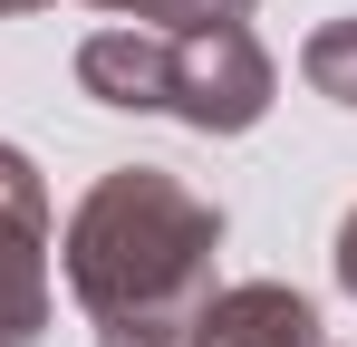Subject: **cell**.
Masks as SVG:
<instances>
[{"label":"cell","mask_w":357,"mask_h":347,"mask_svg":"<svg viewBox=\"0 0 357 347\" xmlns=\"http://www.w3.org/2000/svg\"><path fill=\"white\" fill-rule=\"evenodd\" d=\"M251 20V0H165V29H232Z\"/></svg>","instance_id":"obj_7"},{"label":"cell","mask_w":357,"mask_h":347,"mask_svg":"<svg viewBox=\"0 0 357 347\" xmlns=\"http://www.w3.org/2000/svg\"><path fill=\"white\" fill-rule=\"evenodd\" d=\"M87 10H116V20H145V29H165V0H87Z\"/></svg>","instance_id":"obj_9"},{"label":"cell","mask_w":357,"mask_h":347,"mask_svg":"<svg viewBox=\"0 0 357 347\" xmlns=\"http://www.w3.org/2000/svg\"><path fill=\"white\" fill-rule=\"evenodd\" d=\"M20 10H39V0H0V20H20Z\"/></svg>","instance_id":"obj_10"},{"label":"cell","mask_w":357,"mask_h":347,"mask_svg":"<svg viewBox=\"0 0 357 347\" xmlns=\"http://www.w3.org/2000/svg\"><path fill=\"white\" fill-rule=\"evenodd\" d=\"M49 328V183L20 145H0V347Z\"/></svg>","instance_id":"obj_3"},{"label":"cell","mask_w":357,"mask_h":347,"mask_svg":"<svg viewBox=\"0 0 357 347\" xmlns=\"http://www.w3.org/2000/svg\"><path fill=\"white\" fill-rule=\"evenodd\" d=\"M328 261H338V289H348V299H357V213H348V222H338V251H328Z\"/></svg>","instance_id":"obj_8"},{"label":"cell","mask_w":357,"mask_h":347,"mask_svg":"<svg viewBox=\"0 0 357 347\" xmlns=\"http://www.w3.org/2000/svg\"><path fill=\"white\" fill-rule=\"evenodd\" d=\"M299 77H309L328 107H357V20H328V29H309V49H299Z\"/></svg>","instance_id":"obj_6"},{"label":"cell","mask_w":357,"mask_h":347,"mask_svg":"<svg viewBox=\"0 0 357 347\" xmlns=\"http://www.w3.org/2000/svg\"><path fill=\"white\" fill-rule=\"evenodd\" d=\"M183 347H328V338H319V309L290 280H241V289L203 299V318L183 328Z\"/></svg>","instance_id":"obj_4"},{"label":"cell","mask_w":357,"mask_h":347,"mask_svg":"<svg viewBox=\"0 0 357 347\" xmlns=\"http://www.w3.org/2000/svg\"><path fill=\"white\" fill-rule=\"evenodd\" d=\"M59 251H68V289L107 347H183V328L213 299L222 203L165 164H116L77 193Z\"/></svg>","instance_id":"obj_1"},{"label":"cell","mask_w":357,"mask_h":347,"mask_svg":"<svg viewBox=\"0 0 357 347\" xmlns=\"http://www.w3.org/2000/svg\"><path fill=\"white\" fill-rule=\"evenodd\" d=\"M280 97V68L251 29H174V77H165V116H183L193 135H251Z\"/></svg>","instance_id":"obj_2"},{"label":"cell","mask_w":357,"mask_h":347,"mask_svg":"<svg viewBox=\"0 0 357 347\" xmlns=\"http://www.w3.org/2000/svg\"><path fill=\"white\" fill-rule=\"evenodd\" d=\"M165 77H174V29H145V20H126V29H97V39L77 49V87H87L97 107L165 116Z\"/></svg>","instance_id":"obj_5"}]
</instances>
